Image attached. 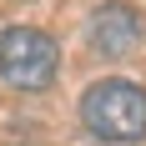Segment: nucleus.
<instances>
[{"instance_id": "obj_1", "label": "nucleus", "mask_w": 146, "mask_h": 146, "mask_svg": "<svg viewBox=\"0 0 146 146\" xmlns=\"http://www.w3.org/2000/svg\"><path fill=\"white\" fill-rule=\"evenodd\" d=\"M81 121L96 141H141L146 136V91L136 81H96L81 96Z\"/></svg>"}, {"instance_id": "obj_2", "label": "nucleus", "mask_w": 146, "mask_h": 146, "mask_svg": "<svg viewBox=\"0 0 146 146\" xmlns=\"http://www.w3.org/2000/svg\"><path fill=\"white\" fill-rule=\"evenodd\" d=\"M60 71V45L35 25L0 30V81L15 91H45Z\"/></svg>"}, {"instance_id": "obj_3", "label": "nucleus", "mask_w": 146, "mask_h": 146, "mask_svg": "<svg viewBox=\"0 0 146 146\" xmlns=\"http://www.w3.org/2000/svg\"><path fill=\"white\" fill-rule=\"evenodd\" d=\"M86 40H91V50H101L106 60H121V56H131L136 45L146 40V20H141V10L111 0V5H96V10H91Z\"/></svg>"}]
</instances>
